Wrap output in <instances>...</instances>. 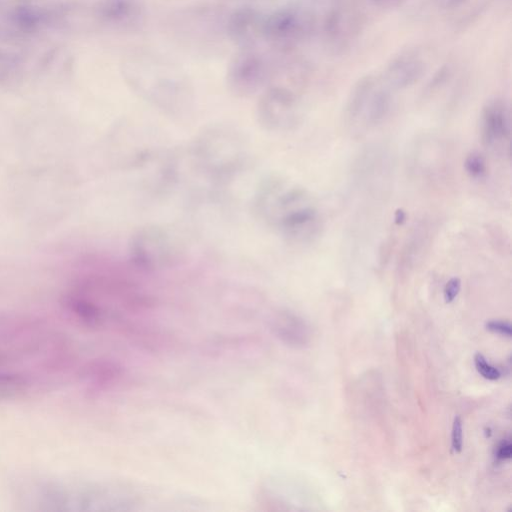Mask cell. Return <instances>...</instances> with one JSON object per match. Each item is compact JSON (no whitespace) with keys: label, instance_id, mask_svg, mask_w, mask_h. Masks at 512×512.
<instances>
[{"label":"cell","instance_id":"6da1fadb","mask_svg":"<svg viewBox=\"0 0 512 512\" xmlns=\"http://www.w3.org/2000/svg\"><path fill=\"white\" fill-rule=\"evenodd\" d=\"M256 217L285 242L308 245L324 228L323 215L316 199L300 184L281 175H269L253 196Z\"/></svg>","mask_w":512,"mask_h":512},{"label":"cell","instance_id":"7a4b0ae2","mask_svg":"<svg viewBox=\"0 0 512 512\" xmlns=\"http://www.w3.org/2000/svg\"><path fill=\"white\" fill-rule=\"evenodd\" d=\"M124 74L139 96L169 115L186 112L192 102L187 79L168 64L149 57H136L125 64Z\"/></svg>","mask_w":512,"mask_h":512},{"label":"cell","instance_id":"8992f818","mask_svg":"<svg viewBox=\"0 0 512 512\" xmlns=\"http://www.w3.org/2000/svg\"><path fill=\"white\" fill-rule=\"evenodd\" d=\"M301 94L302 92L284 85H268L256 104L259 125L271 132L295 129L303 118Z\"/></svg>","mask_w":512,"mask_h":512},{"label":"cell","instance_id":"5bb4252c","mask_svg":"<svg viewBox=\"0 0 512 512\" xmlns=\"http://www.w3.org/2000/svg\"><path fill=\"white\" fill-rule=\"evenodd\" d=\"M273 335L285 345L301 348L309 341V327L305 320L289 310H280L270 319Z\"/></svg>","mask_w":512,"mask_h":512},{"label":"cell","instance_id":"8fae6325","mask_svg":"<svg viewBox=\"0 0 512 512\" xmlns=\"http://www.w3.org/2000/svg\"><path fill=\"white\" fill-rule=\"evenodd\" d=\"M426 70L425 56L420 50L412 48L394 56L381 75L394 91L414 85L424 76Z\"/></svg>","mask_w":512,"mask_h":512},{"label":"cell","instance_id":"44dd1931","mask_svg":"<svg viewBox=\"0 0 512 512\" xmlns=\"http://www.w3.org/2000/svg\"><path fill=\"white\" fill-rule=\"evenodd\" d=\"M470 0H433L434 4L446 12H456L465 6Z\"/></svg>","mask_w":512,"mask_h":512},{"label":"cell","instance_id":"d6986e66","mask_svg":"<svg viewBox=\"0 0 512 512\" xmlns=\"http://www.w3.org/2000/svg\"><path fill=\"white\" fill-rule=\"evenodd\" d=\"M485 327L493 333H497L508 338L512 335V327L509 321L490 320L486 322Z\"/></svg>","mask_w":512,"mask_h":512},{"label":"cell","instance_id":"2e32d148","mask_svg":"<svg viewBox=\"0 0 512 512\" xmlns=\"http://www.w3.org/2000/svg\"><path fill=\"white\" fill-rule=\"evenodd\" d=\"M464 170L472 179H483L487 175V162L485 157L477 151L470 152L465 157Z\"/></svg>","mask_w":512,"mask_h":512},{"label":"cell","instance_id":"7402d4cb","mask_svg":"<svg viewBox=\"0 0 512 512\" xmlns=\"http://www.w3.org/2000/svg\"><path fill=\"white\" fill-rule=\"evenodd\" d=\"M496 456L499 460H508L512 456V445L509 439H504L497 447Z\"/></svg>","mask_w":512,"mask_h":512},{"label":"cell","instance_id":"e0dca14e","mask_svg":"<svg viewBox=\"0 0 512 512\" xmlns=\"http://www.w3.org/2000/svg\"><path fill=\"white\" fill-rule=\"evenodd\" d=\"M474 364L477 369V371L488 380H497L501 376V372L498 368L492 366L490 363L487 362L486 358L480 354L477 353L474 356Z\"/></svg>","mask_w":512,"mask_h":512},{"label":"cell","instance_id":"277c9868","mask_svg":"<svg viewBox=\"0 0 512 512\" xmlns=\"http://www.w3.org/2000/svg\"><path fill=\"white\" fill-rule=\"evenodd\" d=\"M392 89L381 74H366L352 86L344 105V121L352 129H371L389 115Z\"/></svg>","mask_w":512,"mask_h":512},{"label":"cell","instance_id":"ba28073f","mask_svg":"<svg viewBox=\"0 0 512 512\" xmlns=\"http://www.w3.org/2000/svg\"><path fill=\"white\" fill-rule=\"evenodd\" d=\"M366 24V15L357 0H342L327 13L323 32L334 51H343L355 42Z\"/></svg>","mask_w":512,"mask_h":512},{"label":"cell","instance_id":"30bf717a","mask_svg":"<svg viewBox=\"0 0 512 512\" xmlns=\"http://www.w3.org/2000/svg\"><path fill=\"white\" fill-rule=\"evenodd\" d=\"M480 135L486 148L500 156L510 155L511 112L502 97L485 102L480 112Z\"/></svg>","mask_w":512,"mask_h":512},{"label":"cell","instance_id":"52a82bcc","mask_svg":"<svg viewBox=\"0 0 512 512\" xmlns=\"http://www.w3.org/2000/svg\"><path fill=\"white\" fill-rule=\"evenodd\" d=\"M316 27L314 14L302 7L287 6L265 16L264 40L271 46L289 50L310 38Z\"/></svg>","mask_w":512,"mask_h":512},{"label":"cell","instance_id":"9a60e30c","mask_svg":"<svg viewBox=\"0 0 512 512\" xmlns=\"http://www.w3.org/2000/svg\"><path fill=\"white\" fill-rule=\"evenodd\" d=\"M21 59L11 53L0 51V81L17 79L22 72Z\"/></svg>","mask_w":512,"mask_h":512},{"label":"cell","instance_id":"ac0fdd59","mask_svg":"<svg viewBox=\"0 0 512 512\" xmlns=\"http://www.w3.org/2000/svg\"><path fill=\"white\" fill-rule=\"evenodd\" d=\"M451 445L455 453L461 452L463 446V429L462 421L459 416H456L453 421Z\"/></svg>","mask_w":512,"mask_h":512},{"label":"cell","instance_id":"ffe728a7","mask_svg":"<svg viewBox=\"0 0 512 512\" xmlns=\"http://www.w3.org/2000/svg\"><path fill=\"white\" fill-rule=\"evenodd\" d=\"M461 289V281L457 277H453L447 281L444 287V299L446 303H451L455 300Z\"/></svg>","mask_w":512,"mask_h":512},{"label":"cell","instance_id":"603a6c76","mask_svg":"<svg viewBox=\"0 0 512 512\" xmlns=\"http://www.w3.org/2000/svg\"><path fill=\"white\" fill-rule=\"evenodd\" d=\"M370 2L380 9L391 10L400 7L406 0H370Z\"/></svg>","mask_w":512,"mask_h":512},{"label":"cell","instance_id":"5b68a950","mask_svg":"<svg viewBox=\"0 0 512 512\" xmlns=\"http://www.w3.org/2000/svg\"><path fill=\"white\" fill-rule=\"evenodd\" d=\"M179 239L167 228L149 224L138 228L128 242L129 259L145 271H158L175 266L182 257Z\"/></svg>","mask_w":512,"mask_h":512},{"label":"cell","instance_id":"9c48e42d","mask_svg":"<svg viewBox=\"0 0 512 512\" xmlns=\"http://www.w3.org/2000/svg\"><path fill=\"white\" fill-rule=\"evenodd\" d=\"M269 79L267 63L254 49H240L227 67L226 84L228 90L236 97H250L256 94Z\"/></svg>","mask_w":512,"mask_h":512},{"label":"cell","instance_id":"3957f363","mask_svg":"<svg viewBox=\"0 0 512 512\" xmlns=\"http://www.w3.org/2000/svg\"><path fill=\"white\" fill-rule=\"evenodd\" d=\"M198 166L214 177H228L241 169L246 160V145L235 131L211 127L203 131L193 145Z\"/></svg>","mask_w":512,"mask_h":512},{"label":"cell","instance_id":"7c38bea8","mask_svg":"<svg viewBox=\"0 0 512 512\" xmlns=\"http://www.w3.org/2000/svg\"><path fill=\"white\" fill-rule=\"evenodd\" d=\"M264 19L265 16L255 8H238L228 18V37L240 49H254L264 40Z\"/></svg>","mask_w":512,"mask_h":512},{"label":"cell","instance_id":"4fadbf2b","mask_svg":"<svg viewBox=\"0 0 512 512\" xmlns=\"http://www.w3.org/2000/svg\"><path fill=\"white\" fill-rule=\"evenodd\" d=\"M93 15L102 24L129 28L140 22L143 6L140 0H98Z\"/></svg>","mask_w":512,"mask_h":512}]
</instances>
